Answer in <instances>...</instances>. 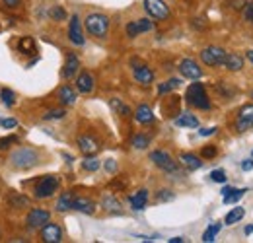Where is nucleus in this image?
I'll return each mask as SVG.
<instances>
[{"instance_id":"obj_1","label":"nucleus","mask_w":253,"mask_h":243,"mask_svg":"<svg viewBox=\"0 0 253 243\" xmlns=\"http://www.w3.org/2000/svg\"><path fill=\"white\" fill-rule=\"evenodd\" d=\"M185 101H187V105L195 107V109H201V111H209L212 107V101H211V97L207 93V88L201 82H195V84H191L189 88H187Z\"/></svg>"},{"instance_id":"obj_56","label":"nucleus","mask_w":253,"mask_h":243,"mask_svg":"<svg viewBox=\"0 0 253 243\" xmlns=\"http://www.w3.org/2000/svg\"><path fill=\"white\" fill-rule=\"evenodd\" d=\"M252 99H253V91H252Z\"/></svg>"},{"instance_id":"obj_7","label":"nucleus","mask_w":253,"mask_h":243,"mask_svg":"<svg viewBox=\"0 0 253 243\" xmlns=\"http://www.w3.org/2000/svg\"><path fill=\"white\" fill-rule=\"evenodd\" d=\"M234 126L238 132H246V130L253 128V103H246L244 107H240Z\"/></svg>"},{"instance_id":"obj_6","label":"nucleus","mask_w":253,"mask_h":243,"mask_svg":"<svg viewBox=\"0 0 253 243\" xmlns=\"http://www.w3.org/2000/svg\"><path fill=\"white\" fill-rule=\"evenodd\" d=\"M150 162L156 167H160L162 171H166V173H175L177 171V162L166 152V150H154V152H150Z\"/></svg>"},{"instance_id":"obj_22","label":"nucleus","mask_w":253,"mask_h":243,"mask_svg":"<svg viewBox=\"0 0 253 243\" xmlns=\"http://www.w3.org/2000/svg\"><path fill=\"white\" fill-rule=\"evenodd\" d=\"M57 95H59V101L63 103L64 107H70V105H74V103H76V99H78V93H76V90H74L72 86H68V84L61 86Z\"/></svg>"},{"instance_id":"obj_40","label":"nucleus","mask_w":253,"mask_h":243,"mask_svg":"<svg viewBox=\"0 0 253 243\" xmlns=\"http://www.w3.org/2000/svg\"><path fill=\"white\" fill-rule=\"evenodd\" d=\"M64 115H66L64 109H51V111H47L43 115V121H59V119H63Z\"/></svg>"},{"instance_id":"obj_32","label":"nucleus","mask_w":253,"mask_h":243,"mask_svg":"<svg viewBox=\"0 0 253 243\" xmlns=\"http://www.w3.org/2000/svg\"><path fill=\"white\" fill-rule=\"evenodd\" d=\"M130 146L134 148V150H146L148 146H150V136L148 134H134L132 136V140H130Z\"/></svg>"},{"instance_id":"obj_33","label":"nucleus","mask_w":253,"mask_h":243,"mask_svg":"<svg viewBox=\"0 0 253 243\" xmlns=\"http://www.w3.org/2000/svg\"><path fill=\"white\" fill-rule=\"evenodd\" d=\"M220 224L218 222H214V224H211L207 230H205V234H203V242L205 243H211V242H214V238L218 236V232H220Z\"/></svg>"},{"instance_id":"obj_26","label":"nucleus","mask_w":253,"mask_h":243,"mask_svg":"<svg viewBox=\"0 0 253 243\" xmlns=\"http://www.w3.org/2000/svg\"><path fill=\"white\" fill-rule=\"evenodd\" d=\"M8 204H10L12 208L20 210V208H30L32 201H30L26 195H22V193H12V195L8 197Z\"/></svg>"},{"instance_id":"obj_53","label":"nucleus","mask_w":253,"mask_h":243,"mask_svg":"<svg viewBox=\"0 0 253 243\" xmlns=\"http://www.w3.org/2000/svg\"><path fill=\"white\" fill-rule=\"evenodd\" d=\"M168 242L169 243H183L185 240H183V238H171V240H168Z\"/></svg>"},{"instance_id":"obj_49","label":"nucleus","mask_w":253,"mask_h":243,"mask_svg":"<svg viewBox=\"0 0 253 243\" xmlns=\"http://www.w3.org/2000/svg\"><path fill=\"white\" fill-rule=\"evenodd\" d=\"M216 126H209V128H203V130H199V134L201 136H212V134H216Z\"/></svg>"},{"instance_id":"obj_55","label":"nucleus","mask_w":253,"mask_h":243,"mask_svg":"<svg viewBox=\"0 0 253 243\" xmlns=\"http://www.w3.org/2000/svg\"><path fill=\"white\" fill-rule=\"evenodd\" d=\"M246 57H248V59H250V62L253 64V51H248V53H246Z\"/></svg>"},{"instance_id":"obj_24","label":"nucleus","mask_w":253,"mask_h":243,"mask_svg":"<svg viewBox=\"0 0 253 243\" xmlns=\"http://www.w3.org/2000/svg\"><path fill=\"white\" fill-rule=\"evenodd\" d=\"M222 66L226 70H230V72H240L244 68V57L242 55H236V53H228Z\"/></svg>"},{"instance_id":"obj_4","label":"nucleus","mask_w":253,"mask_h":243,"mask_svg":"<svg viewBox=\"0 0 253 243\" xmlns=\"http://www.w3.org/2000/svg\"><path fill=\"white\" fill-rule=\"evenodd\" d=\"M59 187H61L59 175H43L33 187V199L35 201H47L59 191Z\"/></svg>"},{"instance_id":"obj_57","label":"nucleus","mask_w":253,"mask_h":243,"mask_svg":"<svg viewBox=\"0 0 253 243\" xmlns=\"http://www.w3.org/2000/svg\"><path fill=\"white\" fill-rule=\"evenodd\" d=\"M0 31H2V26H0Z\"/></svg>"},{"instance_id":"obj_50","label":"nucleus","mask_w":253,"mask_h":243,"mask_svg":"<svg viewBox=\"0 0 253 243\" xmlns=\"http://www.w3.org/2000/svg\"><path fill=\"white\" fill-rule=\"evenodd\" d=\"M242 169H244V171H252L253 169V158L252 160H244V162H242Z\"/></svg>"},{"instance_id":"obj_17","label":"nucleus","mask_w":253,"mask_h":243,"mask_svg":"<svg viewBox=\"0 0 253 243\" xmlns=\"http://www.w3.org/2000/svg\"><path fill=\"white\" fill-rule=\"evenodd\" d=\"M94 88H95V78L92 76V72L84 70V72H80V74L76 76V91L88 95V93L94 91Z\"/></svg>"},{"instance_id":"obj_41","label":"nucleus","mask_w":253,"mask_h":243,"mask_svg":"<svg viewBox=\"0 0 253 243\" xmlns=\"http://www.w3.org/2000/svg\"><path fill=\"white\" fill-rule=\"evenodd\" d=\"M49 16L53 18V22H63V20H66V12H64L63 6H53L51 12H49Z\"/></svg>"},{"instance_id":"obj_45","label":"nucleus","mask_w":253,"mask_h":243,"mask_svg":"<svg viewBox=\"0 0 253 243\" xmlns=\"http://www.w3.org/2000/svg\"><path fill=\"white\" fill-rule=\"evenodd\" d=\"M10 144H18V138H16V136L0 138V150H6V148H10Z\"/></svg>"},{"instance_id":"obj_25","label":"nucleus","mask_w":253,"mask_h":243,"mask_svg":"<svg viewBox=\"0 0 253 243\" xmlns=\"http://www.w3.org/2000/svg\"><path fill=\"white\" fill-rule=\"evenodd\" d=\"M72 202H74V195H72L70 191H66V193H63V195L57 199L55 210H57V212H68V210H72Z\"/></svg>"},{"instance_id":"obj_46","label":"nucleus","mask_w":253,"mask_h":243,"mask_svg":"<svg viewBox=\"0 0 253 243\" xmlns=\"http://www.w3.org/2000/svg\"><path fill=\"white\" fill-rule=\"evenodd\" d=\"M0 4L6 6L8 10H16V8H20V0H0Z\"/></svg>"},{"instance_id":"obj_18","label":"nucleus","mask_w":253,"mask_h":243,"mask_svg":"<svg viewBox=\"0 0 253 243\" xmlns=\"http://www.w3.org/2000/svg\"><path fill=\"white\" fill-rule=\"evenodd\" d=\"M78 70H80V59L74 55V53H68L66 55V61H64V66H63V78L64 80H72L76 74H78Z\"/></svg>"},{"instance_id":"obj_48","label":"nucleus","mask_w":253,"mask_h":243,"mask_svg":"<svg viewBox=\"0 0 253 243\" xmlns=\"http://www.w3.org/2000/svg\"><path fill=\"white\" fill-rule=\"evenodd\" d=\"M109 187H111V189H125V187H126V179H121V177H117V179L111 183Z\"/></svg>"},{"instance_id":"obj_2","label":"nucleus","mask_w":253,"mask_h":243,"mask_svg":"<svg viewBox=\"0 0 253 243\" xmlns=\"http://www.w3.org/2000/svg\"><path fill=\"white\" fill-rule=\"evenodd\" d=\"M109 18L105 16V14H99V12H92V14H88L86 16V20H84V28L86 31L95 37V39H105L107 37V33H109Z\"/></svg>"},{"instance_id":"obj_19","label":"nucleus","mask_w":253,"mask_h":243,"mask_svg":"<svg viewBox=\"0 0 253 243\" xmlns=\"http://www.w3.org/2000/svg\"><path fill=\"white\" fill-rule=\"evenodd\" d=\"M179 163L183 167H187L189 171H195V169H201L203 167V158L197 156V154H191V152H181L179 154Z\"/></svg>"},{"instance_id":"obj_44","label":"nucleus","mask_w":253,"mask_h":243,"mask_svg":"<svg viewBox=\"0 0 253 243\" xmlns=\"http://www.w3.org/2000/svg\"><path fill=\"white\" fill-rule=\"evenodd\" d=\"M211 179L214 183H226V173H224V169H214V171L211 173Z\"/></svg>"},{"instance_id":"obj_28","label":"nucleus","mask_w":253,"mask_h":243,"mask_svg":"<svg viewBox=\"0 0 253 243\" xmlns=\"http://www.w3.org/2000/svg\"><path fill=\"white\" fill-rule=\"evenodd\" d=\"M18 51H20L22 55H35V53H37L35 39H33V37H30V35L22 37V39H20V43H18Z\"/></svg>"},{"instance_id":"obj_12","label":"nucleus","mask_w":253,"mask_h":243,"mask_svg":"<svg viewBox=\"0 0 253 243\" xmlns=\"http://www.w3.org/2000/svg\"><path fill=\"white\" fill-rule=\"evenodd\" d=\"M177 70L187 80H201L203 78V68L197 64V61H193V59H183V61L179 62Z\"/></svg>"},{"instance_id":"obj_54","label":"nucleus","mask_w":253,"mask_h":243,"mask_svg":"<svg viewBox=\"0 0 253 243\" xmlns=\"http://www.w3.org/2000/svg\"><path fill=\"white\" fill-rule=\"evenodd\" d=\"M244 232H246V236H252V234H253V224H252V226H246V230H244Z\"/></svg>"},{"instance_id":"obj_30","label":"nucleus","mask_w":253,"mask_h":243,"mask_svg":"<svg viewBox=\"0 0 253 243\" xmlns=\"http://www.w3.org/2000/svg\"><path fill=\"white\" fill-rule=\"evenodd\" d=\"M246 216V208H242V206H236V208H232L230 212L226 214V218H224V224L226 226H234V224H238L242 218Z\"/></svg>"},{"instance_id":"obj_31","label":"nucleus","mask_w":253,"mask_h":243,"mask_svg":"<svg viewBox=\"0 0 253 243\" xmlns=\"http://www.w3.org/2000/svg\"><path fill=\"white\" fill-rule=\"evenodd\" d=\"M216 93L220 95V97H224V99H230V97H234L236 95V88L230 84V82H216Z\"/></svg>"},{"instance_id":"obj_21","label":"nucleus","mask_w":253,"mask_h":243,"mask_svg":"<svg viewBox=\"0 0 253 243\" xmlns=\"http://www.w3.org/2000/svg\"><path fill=\"white\" fill-rule=\"evenodd\" d=\"M134 121L140 122V124H152L154 122V113H152V109H150V105H146V103H140L138 107H136V111H134Z\"/></svg>"},{"instance_id":"obj_58","label":"nucleus","mask_w":253,"mask_h":243,"mask_svg":"<svg viewBox=\"0 0 253 243\" xmlns=\"http://www.w3.org/2000/svg\"><path fill=\"white\" fill-rule=\"evenodd\" d=\"M252 158H253V152H252Z\"/></svg>"},{"instance_id":"obj_43","label":"nucleus","mask_w":253,"mask_h":243,"mask_svg":"<svg viewBox=\"0 0 253 243\" xmlns=\"http://www.w3.org/2000/svg\"><path fill=\"white\" fill-rule=\"evenodd\" d=\"M244 18L253 24V0H250V2L244 4Z\"/></svg>"},{"instance_id":"obj_29","label":"nucleus","mask_w":253,"mask_h":243,"mask_svg":"<svg viewBox=\"0 0 253 243\" xmlns=\"http://www.w3.org/2000/svg\"><path fill=\"white\" fill-rule=\"evenodd\" d=\"M175 124L177 126H185V128H197L199 126V119L191 113H179V117H175Z\"/></svg>"},{"instance_id":"obj_39","label":"nucleus","mask_w":253,"mask_h":243,"mask_svg":"<svg viewBox=\"0 0 253 243\" xmlns=\"http://www.w3.org/2000/svg\"><path fill=\"white\" fill-rule=\"evenodd\" d=\"M111 107H113L121 117H128V115H130V109L126 107L121 99H111Z\"/></svg>"},{"instance_id":"obj_34","label":"nucleus","mask_w":253,"mask_h":243,"mask_svg":"<svg viewBox=\"0 0 253 243\" xmlns=\"http://www.w3.org/2000/svg\"><path fill=\"white\" fill-rule=\"evenodd\" d=\"M179 84H181V80H177V78H171L168 82H162L158 86V95H166V93L173 91L175 88H179Z\"/></svg>"},{"instance_id":"obj_13","label":"nucleus","mask_w":253,"mask_h":243,"mask_svg":"<svg viewBox=\"0 0 253 243\" xmlns=\"http://www.w3.org/2000/svg\"><path fill=\"white\" fill-rule=\"evenodd\" d=\"M68 39L76 47H82L86 43V37H84V31H82V22L76 14L70 18V24H68Z\"/></svg>"},{"instance_id":"obj_20","label":"nucleus","mask_w":253,"mask_h":243,"mask_svg":"<svg viewBox=\"0 0 253 243\" xmlns=\"http://www.w3.org/2000/svg\"><path fill=\"white\" fill-rule=\"evenodd\" d=\"M148 199H150V195H148V191H146V189H140V191L132 193V195L128 197L130 208H132V210H144V208H146V204H148Z\"/></svg>"},{"instance_id":"obj_15","label":"nucleus","mask_w":253,"mask_h":243,"mask_svg":"<svg viewBox=\"0 0 253 243\" xmlns=\"http://www.w3.org/2000/svg\"><path fill=\"white\" fill-rule=\"evenodd\" d=\"M41 240L45 243H61L63 242V230L57 222H47L43 228H41Z\"/></svg>"},{"instance_id":"obj_23","label":"nucleus","mask_w":253,"mask_h":243,"mask_svg":"<svg viewBox=\"0 0 253 243\" xmlns=\"http://www.w3.org/2000/svg\"><path fill=\"white\" fill-rule=\"evenodd\" d=\"M72 210H78V212H82V214H94L95 202L92 199H88V197H74Z\"/></svg>"},{"instance_id":"obj_27","label":"nucleus","mask_w":253,"mask_h":243,"mask_svg":"<svg viewBox=\"0 0 253 243\" xmlns=\"http://www.w3.org/2000/svg\"><path fill=\"white\" fill-rule=\"evenodd\" d=\"M101 206H103V210H107V212L121 214V202L115 199V195H105V197L101 199Z\"/></svg>"},{"instance_id":"obj_37","label":"nucleus","mask_w":253,"mask_h":243,"mask_svg":"<svg viewBox=\"0 0 253 243\" xmlns=\"http://www.w3.org/2000/svg\"><path fill=\"white\" fill-rule=\"evenodd\" d=\"M99 165H101V162L95 156H86V160L82 162V169L84 171H97Z\"/></svg>"},{"instance_id":"obj_36","label":"nucleus","mask_w":253,"mask_h":243,"mask_svg":"<svg viewBox=\"0 0 253 243\" xmlns=\"http://www.w3.org/2000/svg\"><path fill=\"white\" fill-rule=\"evenodd\" d=\"M246 193H248V189H236V191H232L230 195L222 197V201H224V204H234V202H238Z\"/></svg>"},{"instance_id":"obj_35","label":"nucleus","mask_w":253,"mask_h":243,"mask_svg":"<svg viewBox=\"0 0 253 243\" xmlns=\"http://www.w3.org/2000/svg\"><path fill=\"white\" fill-rule=\"evenodd\" d=\"M0 101H2L6 107H14V105H16V93L10 90V88H2V90H0Z\"/></svg>"},{"instance_id":"obj_10","label":"nucleus","mask_w":253,"mask_h":243,"mask_svg":"<svg viewBox=\"0 0 253 243\" xmlns=\"http://www.w3.org/2000/svg\"><path fill=\"white\" fill-rule=\"evenodd\" d=\"M152 30H154V22H152L150 18H140V20L128 22L125 28V33H126V37L134 39V37H138V35H142V33H148V31H152Z\"/></svg>"},{"instance_id":"obj_42","label":"nucleus","mask_w":253,"mask_h":243,"mask_svg":"<svg viewBox=\"0 0 253 243\" xmlns=\"http://www.w3.org/2000/svg\"><path fill=\"white\" fill-rule=\"evenodd\" d=\"M175 195L169 191V189H160L158 193H156V197H154V201L156 202H168V201H171Z\"/></svg>"},{"instance_id":"obj_47","label":"nucleus","mask_w":253,"mask_h":243,"mask_svg":"<svg viewBox=\"0 0 253 243\" xmlns=\"http://www.w3.org/2000/svg\"><path fill=\"white\" fill-rule=\"evenodd\" d=\"M0 126H2V128H16V126H18V121H16V119H0Z\"/></svg>"},{"instance_id":"obj_8","label":"nucleus","mask_w":253,"mask_h":243,"mask_svg":"<svg viewBox=\"0 0 253 243\" xmlns=\"http://www.w3.org/2000/svg\"><path fill=\"white\" fill-rule=\"evenodd\" d=\"M51 220V212L45 208H32L26 216V226L28 230H41L47 222Z\"/></svg>"},{"instance_id":"obj_16","label":"nucleus","mask_w":253,"mask_h":243,"mask_svg":"<svg viewBox=\"0 0 253 243\" xmlns=\"http://www.w3.org/2000/svg\"><path fill=\"white\" fill-rule=\"evenodd\" d=\"M179 105H181V97L179 95H168L162 101V113L168 119H175L179 115Z\"/></svg>"},{"instance_id":"obj_11","label":"nucleus","mask_w":253,"mask_h":243,"mask_svg":"<svg viewBox=\"0 0 253 243\" xmlns=\"http://www.w3.org/2000/svg\"><path fill=\"white\" fill-rule=\"evenodd\" d=\"M132 76L138 84L142 86H150L154 82V70L148 66V64H140V62H134L132 61Z\"/></svg>"},{"instance_id":"obj_52","label":"nucleus","mask_w":253,"mask_h":243,"mask_svg":"<svg viewBox=\"0 0 253 243\" xmlns=\"http://www.w3.org/2000/svg\"><path fill=\"white\" fill-rule=\"evenodd\" d=\"M232 191H236V187H232V185H230V187H224V189H222V197H226V195H230Z\"/></svg>"},{"instance_id":"obj_3","label":"nucleus","mask_w":253,"mask_h":243,"mask_svg":"<svg viewBox=\"0 0 253 243\" xmlns=\"http://www.w3.org/2000/svg\"><path fill=\"white\" fill-rule=\"evenodd\" d=\"M10 163L16 169H32L39 163V154L35 152L33 148L28 146H20L14 152L10 154Z\"/></svg>"},{"instance_id":"obj_51","label":"nucleus","mask_w":253,"mask_h":243,"mask_svg":"<svg viewBox=\"0 0 253 243\" xmlns=\"http://www.w3.org/2000/svg\"><path fill=\"white\" fill-rule=\"evenodd\" d=\"M105 169H107L109 173H113V171L117 169V163H115L113 160H107V163H105Z\"/></svg>"},{"instance_id":"obj_5","label":"nucleus","mask_w":253,"mask_h":243,"mask_svg":"<svg viewBox=\"0 0 253 243\" xmlns=\"http://www.w3.org/2000/svg\"><path fill=\"white\" fill-rule=\"evenodd\" d=\"M226 55H228V53H226L222 47L211 45V47H205V49L201 51V61H203V64H207V66H211V68H216V66H222V64H224Z\"/></svg>"},{"instance_id":"obj_14","label":"nucleus","mask_w":253,"mask_h":243,"mask_svg":"<svg viewBox=\"0 0 253 243\" xmlns=\"http://www.w3.org/2000/svg\"><path fill=\"white\" fill-rule=\"evenodd\" d=\"M76 144H78L80 152L84 154V156H95V154L99 152V148H101L99 140L95 138L94 134H80Z\"/></svg>"},{"instance_id":"obj_38","label":"nucleus","mask_w":253,"mask_h":243,"mask_svg":"<svg viewBox=\"0 0 253 243\" xmlns=\"http://www.w3.org/2000/svg\"><path fill=\"white\" fill-rule=\"evenodd\" d=\"M203 160H214L216 156H218V148L214 146V144H207V146H203L201 148V154H199Z\"/></svg>"},{"instance_id":"obj_9","label":"nucleus","mask_w":253,"mask_h":243,"mask_svg":"<svg viewBox=\"0 0 253 243\" xmlns=\"http://www.w3.org/2000/svg\"><path fill=\"white\" fill-rule=\"evenodd\" d=\"M144 10L154 20H168L169 18V6L164 0H144Z\"/></svg>"}]
</instances>
